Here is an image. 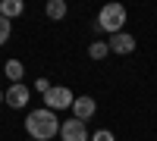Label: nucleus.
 <instances>
[{
  "mask_svg": "<svg viewBox=\"0 0 157 141\" xmlns=\"http://www.w3.org/2000/svg\"><path fill=\"white\" fill-rule=\"evenodd\" d=\"M60 119H57V113L54 110H47V107H41V110H32L29 116H25V129H29V135L35 138V141H47V138H54L57 132H60Z\"/></svg>",
  "mask_w": 157,
  "mask_h": 141,
  "instance_id": "1",
  "label": "nucleus"
},
{
  "mask_svg": "<svg viewBox=\"0 0 157 141\" xmlns=\"http://www.w3.org/2000/svg\"><path fill=\"white\" fill-rule=\"evenodd\" d=\"M126 25V6L123 3H107L98 16V28L101 32H110V35H120V28Z\"/></svg>",
  "mask_w": 157,
  "mask_h": 141,
  "instance_id": "2",
  "label": "nucleus"
},
{
  "mask_svg": "<svg viewBox=\"0 0 157 141\" xmlns=\"http://www.w3.org/2000/svg\"><path fill=\"white\" fill-rule=\"evenodd\" d=\"M72 100H75V94L69 91L66 85H57V88H50V91L44 94V104H47V110H66V107H72Z\"/></svg>",
  "mask_w": 157,
  "mask_h": 141,
  "instance_id": "3",
  "label": "nucleus"
},
{
  "mask_svg": "<svg viewBox=\"0 0 157 141\" xmlns=\"http://www.w3.org/2000/svg\"><path fill=\"white\" fill-rule=\"evenodd\" d=\"M60 138L63 141H88V129H85V122H78V119H66L60 125Z\"/></svg>",
  "mask_w": 157,
  "mask_h": 141,
  "instance_id": "4",
  "label": "nucleus"
},
{
  "mask_svg": "<svg viewBox=\"0 0 157 141\" xmlns=\"http://www.w3.org/2000/svg\"><path fill=\"white\" fill-rule=\"evenodd\" d=\"M94 110H98V104H94L91 97H85V94L72 100V119H78V122L91 119V116H94Z\"/></svg>",
  "mask_w": 157,
  "mask_h": 141,
  "instance_id": "5",
  "label": "nucleus"
},
{
  "mask_svg": "<svg viewBox=\"0 0 157 141\" xmlns=\"http://www.w3.org/2000/svg\"><path fill=\"white\" fill-rule=\"evenodd\" d=\"M113 54H132L135 50V38L132 35H126V32H120V35H110V44H107Z\"/></svg>",
  "mask_w": 157,
  "mask_h": 141,
  "instance_id": "6",
  "label": "nucleus"
},
{
  "mask_svg": "<svg viewBox=\"0 0 157 141\" xmlns=\"http://www.w3.org/2000/svg\"><path fill=\"white\" fill-rule=\"evenodd\" d=\"M3 100H6L13 110H22L25 104H29V88H25L22 82H19V85H13L10 91H6V97H3Z\"/></svg>",
  "mask_w": 157,
  "mask_h": 141,
  "instance_id": "7",
  "label": "nucleus"
},
{
  "mask_svg": "<svg viewBox=\"0 0 157 141\" xmlns=\"http://www.w3.org/2000/svg\"><path fill=\"white\" fill-rule=\"evenodd\" d=\"M22 9H25L22 0H3V3H0V16L3 19H16V16H22Z\"/></svg>",
  "mask_w": 157,
  "mask_h": 141,
  "instance_id": "8",
  "label": "nucleus"
},
{
  "mask_svg": "<svg viewBox=\"0 0 157 141\" xmlns=\"http://www.w3.org/2000/svg\"><path fill=\"white\" fill-rule=\"evenodd\" d=\"M3 72H6V79H13V82H22V75H25V69H22V63L19 60H6V66H3Z\"/></svg>",
  "mask_w": 157,
  "mask_h": 141,
  "instance_id": "9",
  "label": "nucleus"
},
{
  "mask_svg": "<svg viewBox=\"0 0 157 141\" xmlns=\"http://www.w3.org/2000/svg\"><path fill=\"white\" fill-rule=\"evenodd\" d=\"M47 16L50 19H63L66 16V3H63V0H50L47 3Z\"/></svg>",
  "mask_w": 157,
  "mask_h": 141,
  "instance_id": "10",
  "label": "nucleus"
},
{
  "mask_svg": "<svg viewBox=\"0 0 157 141\" xmlns=\"http://www.w3.org/2000/svg\"><path fill=\"white\" fill-rule=\"evenodd\" d=\"M107 44H104V41H94V44H91L88 47V54H91V60H104V57H107Z\"/></svg>",
  "mask_w": 157,
  "mask_h": 141,
  "instance_id": "11",
  "label": "nucleus"
},
{
  "mask_svg": "<svg viewBox=\"0 0 157 141\" xmlns=\"http://www.w3.org/2000/svg\"><path fill=\"white\" fill-rule=\"evenodd\" d=\"M10 32H13V28H10V19L0 16V44H6V41H10Z\"/></svg>",
  "mask_w": 157,
  "mask_h": 141,
  "instance_id": "12",
  "label": "nucleus"
},
{
  "mask_svg": "<svg viewBox=\"0 0 157 141\" xmlns=\"http://www.w3.org/2000/svg\"><path fill=\"white\" fill-rule=\"evenodd\" d=\"M91 141H116V138H113V132H107V129H98L94 135H91Z\"/></svg>",
  "mask_w": 157,
  "mask_h": 141,
  "instance_id": "13",
  "label": "nucleus"
},
{
  "mask_svg": "<svg viewBox=\"0 0 157 141\" xmlns=\"http://www.w3.org/2000/svg\"><path fill=\"white\" fill-rule=\"evenodd\" d=\"M35 88H38V91H41V94H47V91H50V88H54V85H50L47 79H38V82H35Z\"/></svg>",
  "mask_w": 157,
  "mask_h": 141,
  "instance_id": "14",
  "label": "nucleus"
},
{
  "mask_svg": "<svg viewBox=\"0 0 157 141\" xmlns=\"http://www.w3.org/2000/svg\"><path fill=\"white\" fill-rule=\"evenodd\" d=\"M3 97H6V94H3V91H0V104H3Z\"/></svg>",
  "mask_w": 157,
  "mask_h": 141,
  "instance_id": "15",
  "label": "nucleus"
}]
</instances>
